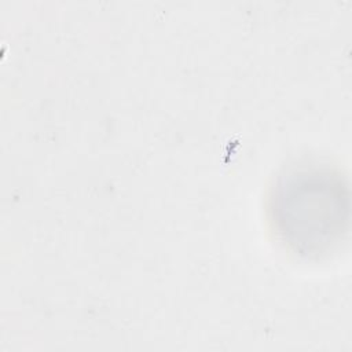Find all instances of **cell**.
I'll return each mask as SVG.
<instances>
[{"label": "cell", "instance_id": "6da1fadb", "mask_svg": "<svg viewBox=\"0 0 352 352\" xmlns=\"http://www.w3.org/2000/svg\"><path fill=\"white\" fill-rule=\"evenodd\" d=\"M282 238L300 253H320L336 243L348 223V191L338 175L316 168L290 173L274 197Z\"/></svg>", "mask_w": 352, "mask_h": 352}]
</instances>
